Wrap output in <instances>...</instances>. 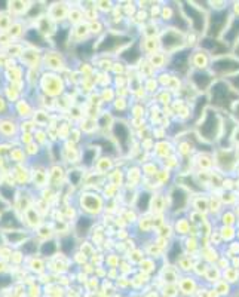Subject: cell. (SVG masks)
<instances>
[{
	"instance_id": "obj_18",
	"label": "cell",
	"mask_w": 239,
	"mask_h": 297,
	"mask_svg": "<svg viewBox=\"0 0 239 297\" xmlns=\"http://www.w3.org/2000/svg\"><path fill=\"white\" fill-rule=\"evenodd\" d=\"M70 6H72V3H69V2H54V3H49L48 8H46V15L54 23H57L58 26L67 24V15H69Z\"/></svg>"
},
{
	"instance_id": "obj_30",
	"label": "cell",
	"mask_w": 239,
	"mask_h": 297,
	"mask_svg": "<svg viewBox=\"0 0 239 297\" xmlns=\"http://www.w3.org/2000/svg\"><path fill=\"white\" fill-rule=\"evenodd\" d=\"M238 39H239V17H233L229 21L224 33L221 35V42L229 46L238 43Z\"/></svg>"
},
{
	"instance_id": "obj_49",
	"label": "cell",
	"mask_w": 239,
	"mask_h": 297,
	"mask_svg": "<svg viewBox=\"0 0 239 297\" xmlns=\"http://www.w3.org/2000/svg\"><path fill=\"white\" fill-rule=\"evenodd\" d=\"M104 260H106V263L109 261V266L112 267V269H115L116 266H119V254H116V253H107L106 255H104Z\"/></svg>"
},
{
	"instance_id": "obj_2",
	"label": "cell",
	"mask_w": 239,
	"mask_h": 297,
	"mask_svg": "<svg viewBox=\"0 0 239 297\" xmlns=\"http://www.w3.org/2000/svg\"><path fill=\"white\" fill-rule=\"evenodd\" d=\"M39 91L42 95L48 97V98H60L61 95H64L67 92V85H66V79L58 75V73H51V72H40V79H39V85H38Z\"/></svg>"
},
{
	"instance_id": "obj_25",
	"label": "cell",
	"mask_w": 239,
	"mask_h": 297,
	"mask_svg": "<svg viewBox=\"0 0 239 297\" xmlns=\"http://www.w3.org/2000/svg\"><path fill=\"white\" fill-rule=\"evenodd\" d=\"M190 82L193 84V86L200 91V92H205L211 88V85L214 84V76L209 75L208 72L205 70H193L190 73Z\"/></svg>"
},
{
	"instance_id": "obj_14",
	"label": "cell",
	"mask_w": 239,
	"mask_h": 297,
	"mask_svg": "<svg viewBox=\"0 0 239 297\" xmlns=\"http://www.w3.org/2000/svg\"><path fill=\"white\" fill-rule=\"evenodd\" d=\"M95 218L92 217H88V215H83V214H79L78 218L73 221V235L79 239V241H83L86 238H89L91 232L94 230L95 227Z\"/></svg>"
},
{
	"instance_id": "obj_27",
	"label": "cell",
	"mask_w": 239,
	"mask_h": 297,
	"mask_svg": "<svg viewBox=\"0 0 239 297\" xmlns=\"http://www.w3.org/2000/svg\"><path fill=\"white\" fill-rule=\"evenodd\" d=\"M79 239L73 235V232H69L66 235L58 236V253L67 255H73V253L78 250L79 247Z\"/></svg>"
},
{
	"instance_id": "obj_33",
	"label": "cell",
	"mask_w": 239,
	"mask_h": 297,
	"mask_svg": "<svg viewBox=\"0 0 239 297\" xmlns=\"http://www.w3.org/2000/svg\"><path fill=\"white\" fill-rule=\"evenodd\" d=\"M115 168H116V164H115L113 158L112 156H106V155H101L97 159L95 165H94V171L97 174H100V175H104V177Z\"/></svg>"
},
{
	"instance_id": "obj_5",
	"label": "cell",
	"mask_w": 239,
	"mask_h": 297,
	"mask_svg": "<svg viewBox=\"0 0 239 297\" xmlns=\"http://www.w3.org/2000/svg\"><path fill=\"white\" fill-rule=\"evenodd\" d=\"M232 15L229 8H217L212 9L209 12V15H206V36L211 39H218L221 38V35L224 33L229 21H230Z\"/></svg>"
},
{
	"instance_id": "obj_17",
	"label": "cell",
	"mask_w": 239,
	"mask_h": 297,
	"mask_svg": "<svg viewBox=\"0 0 239 297\" xmlns=\"http://www.w3.org/2000/svg\"><path fill=\"white\" fill-rule=\"evenodd\" d=\"M66 172L67 170L63 164H51L48 168V187L61 192L66 184Z\"/></svg>"
},
{
	"instance_id": "obj_4",
	"label": "cell",
	"mask_w": 239,
	"mask_h": 297,
	"mask_svg": "<svg viewBox=\"0 0 239 297\" xmlns=\"http://www.w3.org/2000/svg\"><path fill=\"white\" fill-rule=\"evenodd\" d=\"M221 128V121L218 113L214 109H206L200 121L198 122V134L203 141L212 143L218 138V132Z\"/></svg>"
},
{
	"instance_id": "obj_45",
	"label": "cell",
	"mask_w": 239,
	"mask_h": 297,
	"mask_svg": "<svg viewBox=\"0 0 239 297\" xmlns=\"http://www.w3.org/2000/svg\"><path fill=\"white\" fill-rule=\"evenodd\" d=\"M15 18L9 12H0V35H6Z\"/></svg>"
},
{
	"instance_id": "obj_9",
	"label": "cell",
	"mask_w": 239,
	"mask_h": 297,
	"mask_svg": "<svg viewBox=\"0 0 239 297\" xmlns=\"http://www.w3.org/2000/svg\"><path fill=\"white\" fill-rule=\"evenodd\" d=\"M158 41H159V45H160L162 51L169 54V55L177 52V51H181L184 48V36H183V33H180L178 30H175L172 27L165 29L160 33Z\"/></svg>"
},
{
	"instance_id": "obj_15",
	"label": "cell",
	"mask_w": 239,
	"mask_h": 297,
	"mask_svg": "<svg viewBox=\"0 0 239 297\" xmlns=\"http://www.w3.org/2000/svg\"><path fill=\"white\" fill-rule=\"evenodd\" d=\"M116 57L125 66H135V64H138L143 60V52H141L138 41H134L131 45H128L126 48H123Z\"/></svg>"
},
{
	"instance_id": "obj_24",
	"label": "cell",
	"mask_w": 239,
	"mask_h": 297,
	"mask_svg": "<svg viewBox=\"0 0 239 297\" xmlns=\"http://www.w3.org/2000/svg\"><path fill=\"white\" fill-rule=\"evenodd\" d=\"M91 33H89V27L88 23H80L78 26L70 27V36H69V45L70 46H76L80 43H85L91 39ZM94 39V38H92Z\"/></svg>"
},
{
	"instance_id": "obj_44",
	"label": "cell",
	"mask_w": 239,
	"mask_h": 297,
	"mask_svg": "<svg viewBox=\"0 0 239 297\" xmlns=\"http://www.w3.org/2000/svg\"><path fill=\"white\" fill-rule=\"evenodd\" d=\"M100 95V100L103 104H112L115 100H116V91L113 86H106V88H101V91L98 92Z\"/></svg>"
},
{
	"instance_id": "obj_52",
	"label": "cell",
	"mask_w": 239,
	"mask_h": 297,
	"mask_svg": "<svg viewBox=\"0 0 239 297\" xmlns=\"http://www.w3.org/2000/svg\"><path fill=\"white\" fill-rule=\"evenodd\" d=\"M229 85L235 89V91H239V73L238 75H235L233 78H230V81H229Z\"/></svg>"
},
{
	"instance_id": "obj_40",
	"label": "cell",
	"mask_w": 239,
	"mask_h": 297,
	"mask_svg": "<svg viewBox=\"0 0 239 297\" xmlns=\"http://www.w3.org/2000/svg\"><path fill=\"white\" fill-rule=\"evenodd\" d=\"M26 29H27V26H26V23H24L23 20H15V21L12 23V26H11V29L8 30L6 35H8V38H9L12 42H15L17 39H23Z\"/></svg>"
},
{
	"instance_id": "obj_34",
	"label": "cell",
	"mask_w": 239,
	"mask_h": 297,
	"mask_svg": "<svg viewBox=\"0 0 239 297\" xmlns=\"http://www.w3.org/2000/svg\"><path fill=\"white\" fill-rule=\"evenodd\" d=\"M58 253V238H52L48 241H42L39 247V254L42 258H51Z\"/></svg>"
},
{
	"instance_id": "obj_36",
	"label": "cell",
	"mask_w": 239,
	"mask_h": 297,
	"mask_svg": "<svg viewBox=\"0 0 239 297\" xmlns=\"http://www.w3.org/2000/svg\"><path fill=\"white\" fill-rule=\"evenodd\" d=\"M32 121L35 122V125L40 129H48L49 125H51V115L48 110H43V109H36L35 113H33V118Z\"/></svg>"
},
{
	"instance_id": "obj_11",
	"label": "cell",
	"mask_w": 239,
	"mask_h": 297,
	"mask_svg": "<svg viewBox=\"0 0 239 297\" xmlns=\"http://www.w3.org/2000/svg\"><path fill=\"white\" fill-rule=\"evenodd\" d=\"M190 57H192V51L187 48H183L181 51H177L169 55V61L166 66L174 73L186 75L190 70Z\"/></svg>"
},
{
	"instance_id": "obj_53",
	"label": "cell",
	"mask_w": 239,
	"mask_h": 297,
	"mask_svg": "<svg viewBox=\"0 0 239 297\" xmlns=\"http://www.w3.org/2000/svg\"><path fill=\"white\" fill-rule=\"evenodd\" d=\"M233 116L239 122V101L238 100H236V104H235V109H233Z\"/></svg>"
},
{
	"instance_id": "obj_47",
	"label": "cell",
	"mask_w": 239,
	"mask_h": 297,
	"mask_svg": "<svg viewBox=\"0 0 239 297\" xmlns=\"http://www.w3.org/2000/svg\"><path fill=\"white\" fill-rule=\"evenodd\" d=\"M115 5H116V3H113V2H95V9L100 12V15H101V14H106V12L110 14V12L113 11Z\"/></svg>"
},
{
	"instance_id": "obj_38",
	"label": "cell",
	"mask_w": 239,
	"mask_h": 297,
	"mask_svg": "<svg viewBox=\"0 0 239 297\" xmlns=\"http://www.w3.org/2000/svg\"><path fill=\"white\" fill-rule=\"evenodd\" d=\"M33 235L36 238H39L40 241H48V239H52L55 238V229H54V223H48V221H43L35 232Z\"/></svg>"
},
{
	"instance_id": "obj_1",
	"label": "cell",
	"mask_w": 239,
	"mask_h": 297,
	"mask_svg": "<svg viewBox=\"0 0 239 297\" xmlns=\"http://www.w3.org/2000/svg\"><path fill=\"white\" fill-rule=\"evenodd\" d=\"M106 201L100 192L95 190H82L78 195V208L79 214L97 218L104 212Z\"/></svg>"
},
{
	"instance_id": "obj_19",
	"label": "cell",
	"mask_w": 239,
	"mask_h": 297,
	"mask_svg": "<svg viewBox=\"0 0 239 297\" xmlns=\"http://www.w3.org/2000/svg\"><path fill=\"white\" fill-rule=\"evenodd\" d=\"M5 245L11 247L12 250H18L24 241H27L33 233L27 229H15V230H2Z\"/></svg>"
},
{
	"instance_id": "obj_35",
	"label": "cell",
	"mask_w": 239,
	"mask_h": 297,
	"mask_svg": "<svg viewBox=\"0 0 239 297\" xmlns=\"http://www.w3.org/2000/svg\"><path fill=\"white\" fill-rule=\"evenodd\" d=\"M40 239L36 238L35 235H32L27 241H24V244L18 248L24 257H33V255H38L39 254V247H40Z\"/></svg>"
},
{
	"instance_id": "obj_28",
	"label": "cell",
	"mask_w": 239,
	"mask_h": 297,
	"mask_svg": "<svg viewBox=\"0 0 239 297\" xmlns=\"http://www.w3.org/2000/svg\"><path fill=\"white\" fill-rule=\"evenodd\" d=\"M85 174H86V171L82 167H79V165L69 168L67 172H66V184L69 187H72V189H80V187H83Z\"/></svg>"
},
{
	"instance_id": "obj_48",
	"label": "cell",
	"mask_w": 239,
	"mask_h": 297,
	"mask_svg": "<svg viewBox=\"0 0 239 297\" xmlns=\"http://www.w3.org/2000/svg\"><path fill=\"white\" fill-rule=\"evenodd\" d=\"M9 112H12L11 110V104L5 100V97L2 94H0V118H6V116L12 115Z\"/></svg>"
},
{
	"instance_id": "obj_12",
	"label": "cell",
	"mask_w": 239,
	"mask_h": 297,
	"mask_svg": "<svg viewBox=\"0 0 239 297\" xmlns=\"http://www.w3.org/2000/svg\"><path fill=\"white\" fill-rule=\"evenodd\" d=\"M169 210L174 214L184 211L189 205V192L183 186H174L169 190Z\"/></svg>"
},
{
	"instance_id": "obj_42",
	"label": "cell",
	"mask_w": 239,
	"mask_h": 297,
	"mask_svg": "<svg viewBox=\"0 0 239 297\" xmlns=\"http://www.w3.org/2000/svg\"><path fill=\"white\" fill-rule=\"evenodd\" d=\"M208 104V97L206 95H203V97H199L196 101H195V107H193V110H192V113H193V122H199L200 121V118L203 116V113L206 112V109H205V106Z\"/></svg>"
},
{
	"instance_id": "obj_3",
	"label": "cell",
	"mask_w": 239,
	"mask_h": 297,
	"mask_svg": "<svg viewBox=\"0 0 239 297\" xmlns=\"http://www.w3.org/2000/svg\"><path fill=\"white\" fill-rule=\"evenodd\" d=\"M208 103L217 109H229L232 103H235V94L233 88L229 85V82L217 81L211 85L208 89Z\"/></svg>"
},
{
	"instance_id": "obj_29",
	"label": "cell",
	"mask_w": 239,
	"mask_h": 297,
	"mask_svg": "<svg viewBox=\"0 0 239 297\" xmlns=\"http://www.w3.org/2000/svg\"><path fill=\"white\" fill-rule=\"evenodd\" d=\"M21 220H23L24 227H26L27 230H30L32 233L43 223V217L40 215V212H39L35 207H32V208H29L27 211H24V212L21 214Z\"/></svg>"
},
{
	"instance_id": "obj_20",
	"label": "cell",
	"mask_w": 239,
	"mask_h": 297,
	"mask_svg": "<svg viewBox=\"0 0 239 297\" xmlns=\"http://www.w3.org/2000/svg\"><path fill=\"white\" fill-rule=\"evenodd\" d=\"M101 156L100 153V149L92 144V143H88L85 147H82L80 150V162H79V167H82L85 171H92L94 170V165L97 162V159Z\"/></svg>"
},
{
	"instance_id": "obj_10",
	"label": "cell",
	"mask_w": 239,
	"mask_h": 297,
	"mask_svg": "<svg viewBox=\"0 0 239 297\" xmlns=\"http://www.w3.org/2000/svg\"><path fill=\"white\" fill-rule=\"evenodd\" d=\"M212 76H235L239 73V60L232 57H220L211 63Z\"/></svg>"
},
{
	"instance_id": "obj_41",
	"label": "cell",
	"mask_w": 239,
	"mask_h": 297,
	"mask_svg": "<svg viewBox=\"0 0 239 297\" xmlns=\"http://www.w3.org/2000/svg\"><path fill=\"white\" fill-rule=\"evenodd\" d=\"M24 49H26V45H24V43L12 42V43H9L6 48H3L2 51L5 52V55H6L8 58H12V60H17V61H18V58L21 57V54L24 52Z\"/></svg>"
},
{
	"instance_id": "obj_54",
	"label": "cell",
	"mask_w": 239,
	"mask_h": 297,
	"mask_svg": "<svg viewBox=\"0 0 239 297\" xmlns=\"http://www.w3.org/2000/svg\"><path fill=\"white\" fill-rule=\"evenodd\" d=\"M235 55H236V58L239 57V42H238V45H236V48H235Z\"/></svg>"
},
{
	"instance_id": "obj_7",
	"label": "cell",
	"mask_w": 239,
	"mask_h": 297,
	"mask_svg": "<svg viewBox=\"0 0 239 297\" xmlns=\"http://www.w3.org/2000/svg\"><path fill=\"white\" fill-rule=\"evenodd\" d=\"M69 67L67 58L63 51L48 48L42 52V70L43 72H51V73H58L61 75L66 72Z\"/></svg>"
},
{
	"instance_id": "obj_8",
	"label": "cell",
	"mask_w": 239,
	"mask_h": 297,
	"mask_svg": "<svg viewBox=\"0 0 239 297\" xmlns=\"http://www.w3.org/2000/svg\"><path fill=\"white\" fill-rule=\"evenodd\" d=\"M180 5H181L180 12L187 20L189 26H192V29L196 33H203L206 30V14L202 9H199L198 6H195V3L181 2Z\"/></svg>"
},
{
	"instance_id": "obj_46",
	"label": "cell",
	"mask_w": 239,
	"mask_h": 297,
	"mask_svg": "<svg viewBox=\"0 0 239 297\" xmlns=\"http://www.w3.org/2000/svg\"><path fill=\"white\" fill-rule=\"evenodd\" d=\"M150 60V66L152 67H162L165 66V55L162 52H155L152 55H149Z\"/></svg>"
},
{
	"instance_id": "obj_16",
	"label": "cell",
	"mask_w": 239,
	"mask_h": 297,
	"mask_svg": "<svg viewBox=\"0 0 239 297\" xmlns=\"http://www.w3.org/2000/svg\"><path fill=\"white\" fill-rule=\"evenodd\" d=\"M42 52L36 48H30L26 46L24 52L21 54V57L18 58V64L21 67H24L26 70L29 69H38L42 70Z\"/></svg>"
},
{
	"instance_id": "obj_43",
	"label": "cell",
	"mask_w": 239,
	"mask_h": 297,
	"mask_svg": "<svg viewBox=\"0 0 239 297\" xmlns=\"http://www.w3.org/2000/svg\"><path fill=\"white\" fill-rule=\"evenodd\" d=\"M83 134L86 135H92L94 132H98V128H97V119H91V118H85L79 122V127H78Z\"/></svg>"
},
{
	"instance_id": "obj_50",
	"label": "cell",
	"mask_w": 239,
	"mask_h": 297,
	"mask_svg": "<svg viewBox=\"0 0 239 297\" xmlns=\"http://www.w3.org/2000/svg\"><path fill=\"white\" fill-rule=\"evenodd\" d=\"M12 251H14V250H12L11 247H8V245H2V247H0V260L5 261V260L11 258Z\"/></svg>"
},
{
	"instance_id": "obj_22",
	"label": "cell",
	"mask_w": 239,
	"mask_h": 297,
	"mask_svg": "<svg viewBox=\"0 0 239 297\" xmlns=\"http://www.w3.org/2000/svg\"><path fill=\"white\" fill-rule=\"evenodd\" d=\"M200 49L205 51L206 54H211L212 57H226V52L229 49V46L226 43H223L220 39H211L208 36H205L200 41Z\"/></svg>"
},
{
	"instance_id": "obj_26",
	"label": "cell",
	"mask_w": 239,
	"mask_h": 297,
	"mask_svg": "<svg viewBox=\"0 0 239 297\" xmlns=\"http://www.w3.org/2000/svg\"><path fill=\"white\" fill-rule=\"evenodd\" d=\"M32 26H33L43 38H46V39H49V41H51V38L55 35V32H57V29H58V24L54 23L46 14H45L43 17L38 18Z\"/></svg>"
},
{
	"instance_id": "obj_55",
	"label": "cell",
	"mask_w": 239,
	"mask_h": 297,
	"mask_svg": "<svg viewBox=\"0 0 239 297\" xmlns=\"http://www.w3.org/2000/svg\"><path fill=\"white\" fill-rule=\"evenodd\" d=\"M2 85H3V84H2V79H0V88H2Z\"/></svg>"
},
{
	"instance_id": "obj_13",
	"label": "cell",
	"mask_w": 239,
	"mask_h": 297,
	"mask_svg": "<svg viewBox=\"0 0 239 297\" xmlns=\"http://www.w3.org/2000/svg\"><path fill=\"white\" fill-rule=\"evenodd\" d=\"M20 135V121L9 115L6 118H0V138L2 141H14Z\"/></svg>"
},
{
	"instance_id": "obj_6",
	"label": "cell",
	"mask_w": 239,
	"mask_h": 297,
	"mask_svg": "<svg viewBox=\"0 0 239 297\" xmlns=\"http://www.w3.org/2000/svg\"><path fill=\"white\" fill-rule=\"evenodd\" d=\"M110 138L116 143L119 153L120 155H126L128 150L132 146V131H131V125L125 121V119H119L116 118L110 131Z\"/></svg>"
},
{
	"instance_id": "obj_51",
	"label": "cell",
	"mask_w": 239,
	"mask_h": 297,
	"mask_svg": "<svg viewBox=\"0 0 239 297\" xmlns=\"http://www.w3.org/2000/svg\"><path fill=\"white\" fill-rule=\"evenodd\" d=\"M18 141L27 146V144L33 143V141H35V138H33V134H27V132H20V135H18Z\"/></svg>"
},
{
	"instance_id": "obj_39",
	"label": "cell",
	"mask_w": 239,
	"mask_h": 297,
	"mask_svg": "<svg viewBox=\"0 0 239 297\" xmlns=\"http://www.w3.org/2000/svg\"><path fill=\"white\" fill-rule=\"evenodd\" d=\"M80 23H85V12H83L82 6H70L69 15H67V24L70 27H73Z\"/></svg>"
},
{
	"instance_id": "obj_21",
	"label": "cell",
	"mask_w": 239,
	"mask_h": 297,
	"mask_svg": "<svg viewBox=\"0 0 239 297\" xmlns=\"http://www.w3.org/2000/svg\"><path fill=\"white\" fill-rule=\"evenodd\" d=\"M15 229H26L21 220V215L14 210L8 208L5 212L0 214V230H15Z\"/></svg>"
},
{
	"instance_id": "obj_23",
	"label": "cell",
	"mask_w": 239,
	"mask_h": 297,
	"mask_svg": "<svg viewBox=\"0 0 239 297\" xmlns=\"http://www.w3.org/2000/svg\"><path fill=\"white\" fill-rule=\"evenodd\" d=\"M11 110L15 112V113H12V116H15L18 121H26V119L33 118V113L36 109H35V104L30 101V98L23 97L14 106H11Z\"/></svg>"
},
{
	"instance_id": "obj_32",
	"label": "cell",
	"mask_w": 239,
	"mask_h": 297,
	"mask_svg": "<svg viewBox=\"0 0 239 297\" xmlns=\"http://www.w3.org/2000/svg\"><path fill=\"white\" fill-rule=\"evenodd\" d=\"M32 2H21V0H14V2H8V12L15 20H23L27 14Z\"/></svg>"
},
{
	"instance_id": "obj_31",
	"label": "cell",
	"mask_w": 239,
	"mask_h": 297,
	"mask_svg": "<svg viewBox=\"0 0 239 297\" xmlns=\"http://www.w3.org/2000/svg\"><path fill=\"white\" fill-rule=\"evenodd\" d=\"M152 198H153V193H150L149 190H138L137 192V196H135V201H134V210L138 212V214H146L150 211V207H152Z\"/></svg>"
},
{
	"instance_id": "obj_37",
	"label": "cell",
	"mask_w": 239,
	"mask_h": 297,
	"mask_svg": "<svg viewBox=\"0 0 239 297\" xmlns=\"http://www.w3.org/2000/svg\"><path fill=\"white\" fill-rule=\"evenodd\" d=\"M11 159V162L14 165H27L29 164V158L24 152V147L18 146L17 143H14L12 149H11V153L8 156Z\"/></svg>"
}]
</instances>
